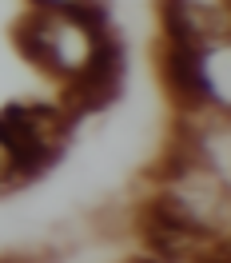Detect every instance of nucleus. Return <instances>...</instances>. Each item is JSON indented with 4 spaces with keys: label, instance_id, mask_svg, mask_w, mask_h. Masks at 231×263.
<instances>
[{
    "label": "nucleus",
    "instance_id": "obj_2",
    "mask_svg": "<svg viewBox=\"0 0 231 263\" xmlns=\"http://www.w3.org/2000/svg\"><path fill=\"white\" fill-rule=\"evenodd\" d=\"M160 12H164V40L156 48V68L164 92L167 100H176L180 116H199L215 100L207 80V44L196 36L187 4H164Z\"/></svg>",
    "mask_w": 231,
    "mask_h": 263
},
{
    "label": "nucleus",
    "instance_id": "obj_5",
    "mask_svg": "<svg viewBox=\"0 0 231 263\" xmlns=\"http://www.w3.org/2000/svg\"><path fill=\"white\" fill-rule=\"evenodd\" d=\"M16 180L12 176V156H8V144H4V132H0V183Z\"/></svg>",
    "mask_w": 231,
    "mask_h": 263
},
{
    "label": "nucleus",
    "instance_id": "obj_1",
    "mask_svg": "<svg viewBox=\"0 0 231 263\" xmlns=\"http://www.w3.org/2000/svg\"><path fill=\"white\" fill-rule=\"evenodd\" d=\"M112 32V28H108ZM108 32H88L84 24L68 16L60 4H44V8H28L24 16L12 24V40H16L20 56L48 72L56 80H72L100 40Z\"/></svg>",
    "mask_w": 231,
    "mask_h": 263
},
{
    "label": "nucleus",
    "instance_id": "obj_6",
    "mask_svg": "<svg viewBox=\"0 0 231 263\" xmlns=\"http://www.w3.org/2000/svg\"><path fill=\"white\" fill-rule=\"evenodd\" d=\"M128 263H156V259H128Z\"/></svg>",
    "mask_w": 231,
    "mask_h": 263
},
{
    "label": "nucleus",
    "instance_id": "obj_4",
    "mask_svg": "<svg viewBox=\"0 0 231 263\" xmlns=\"http://www.w3.org/2000/svg\"><path fill=\"white\" fill-rule=\"evenodd\" d=\"M120 84H124V48H120V40L108 32L96 48H92L88 64L72 76V88L64 92V108H60V112L76 124L80 116L108 108V104L120 96Z\"/></svg>",
    "mask_w": 231,
    "mask_h": 263
},
{
    "label": "nucleus",
    "instance_id": "obj_3",
    "mask_svg": "<svg viewBox=\"0 0 231 263\" xmlns=\"http://www.w3.org/2000/svg\"><path fill=\"white\" fill-rule=\"evenodd\" d=\"M0 132H4V144L12 156V176L32 180L60 160L72 120L48 104H8L0 112Z\"/></svg>",
    "mask_w": 231,
    "mask_h": 263
}]
</instances>
